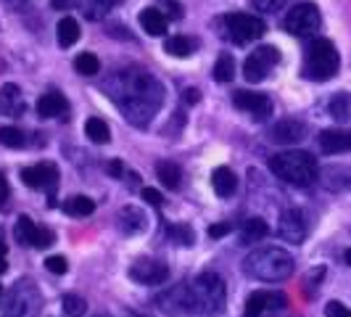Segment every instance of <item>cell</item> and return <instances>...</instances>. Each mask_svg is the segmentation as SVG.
Here are the masks:
<instances>
[{
	"label": "cell",
	"mask_w": 351,
	"mask_h": 317,
	"mask_svg": "<svg viewBox=\"0 0 351 317\" xmlns=\"http://www.w3.org/2000/svg\"><path fill=\"white\" fill-rule=\"evenodd\" d=\"M108 93L135 127H145L161 106V85L143 69L117 71V77L108 82Z\"/></svg>",
	"instance_id": "1"
},
{
	"label": "cell",
	"mask_w": 351,
	"mask_h": 317,
	"mask_svg": "<svg viewBox=\"0 0 351 317\" xmlns=\"http://www.w3.org/2000/svg\"><path fill=\"white\" fill-rule=\"evenodd\" d=\"M293 257L280 246H262L243 259V272L254 281L280 283L293 275Z\"/></svg>",
	"instance_id": "2"
},
{
	"label": "cell",
	"mask_w": 351,
	"mask_h": 317,
	"mask_svg": "<svg viewBox=\"0 0 351 317\" xmlns=\"http://www.w3.org/2000/svg\"><path fill=\"white\" fill-rule=\"evenodd\" d=\"M269 169L278 180L293 185V188H309L319 177V167H317L315 156L306 151H282V154L269 158Z\"/></svg>",
	"instance_id": "3"
},
{
	"label": "cell",
	"mask_w": 351,
	"mask_h": 317,
	"mask_svg": "<svg viewBox=\"0 0 351 317\" xmlns=\"http://www.w3.org/2000/svg\"><path fill=\"white\" fill-rule=\"evenodd\" d=\"M193 317H214L225 309V281L217 272H201L191 283Z\"/></svg>",
	"instance_id": "4"
},
{
	"label": "cell",
	"mask_w": 351,
	"mask_h": 317,
	"mask_svg": "<svg viewBox=\"0 0 351 317\" xmlns=\"http://www.w3.org/2000/svg\"><path fill=\"white\" fill-rule=\"evenodd\" d=\"M341 67V56L335 51V45L330 40L319 37L315 40L309 48H306V56H304V77L312 80V82H328L333 80L335 71Z\"/></svg>",
	"instance_id": "5"
},
{
	"label": "cell",
	"mask_w": 351,
	"mask_h": 317,
	"mask_svg": "<svg viewBox=\"0 0 351 317\" xmlns=\"http://www.w3.org/2000/svg\"><path fill=\"white\" fill-rule=\"evenodd\" d=\"M282 27H285V32L296 37H312L319 30V8L315 3H299L288 11Z\"/></svg>",
	"instance_id": "6"
},
{
	"label": "cell",
	"mask_w": 351,
	"mask_h": 317,
	"mask_svg": "<svg viewBox=\"0 0 351 317\" xmlns=\"http://www.w3.org/2000/svg\"><path fill=\"white\" fill-rule=\"evenodd\" d=\"M161 312L172 317H193V296H191V283H180L175 288L164 291L156 296Z\"/></svg>",
	"instance_id": "7"
},
{
	"label": "cell",
	"mask_w": 351,
	"mask_h": 317,
	"mask_svg": "<svg viewBox=\"0 0 351 317\" xmlns=\"http://www.w3.org/2000/svg\"><path fill=\"white\" fill-rule=\"evenodd\" d=\"M225 24H228V32L235 43H251V40H259L267 32V24L262 19L254 16V14H243V11L230 14L225 19Z\"/></svg>",
	"instance_id": "8"
},
{
	"label": "cell",
	"mask_w": 351,
	"mask_h": 317,
	"mask_svg": "<svg viewBox=\"0 0 351 317\" xmlns=\"http://www.w3.org/2000/svg\"><path fill=\"white\" fill-rule=\"evenodd\" d=\"M278 61H280V51L272 48V45H262V48L251 51V56L246 58L243 77L248 82H262L264 77L272 71V67H278Z\"/></svg>",
	"instance_id": "9"
},
{
	"label": "cell",
	"mask_w": 351,
	"mask_h": 317,
	"mask_svg": "<svg viewBox=\"0 0 351 317\" xmlns=\"http://www.w3.org/2000/svg\"><path fill=\"white\" fill-rule=\"evenodd\" d=\"M285 307V296L278 291H254L246 301V317H272L282 312Z\"/></svg>",
	"instance_id": "10"
},
{
	"label": "cell",
	"mask_w": 351,
	"mask_h": 317,
	"mask_svg": "<svg viewBox=\"0 0 351 317\" xmlns=\"http://www.w3.org/2000/svg\"><path fill=\"white\" fill-rule=\"evenodd\" d=\"M232 104L235 108H241V111H246L251 114L254 119H267V117H272V101H269V95H264V93H254V90H238L235 95H232Z\"/></svg>",
	"instance_id": "11"
},
{
	"label": "cell",
	"mask_w": 351,
	"mask_h": 317,
	"mask_svg": "<svg viewBox=\"0 0 351 317\" xmlns=\"http://www.w3.org/2000/svg\"><path fill=\"white\" fill-rule=\"evenodd\" d=\"M21 180L27 188H35V191H48L53 196L56 185H58V169L56 164H35V167H27L21 169Z\"/></svg>",
	"instance_id": "12"
},
{
	"label": "cell",
	"mask_w": 351,
	"mask_h": 317,
	"mask_svg": "<svg viewBox=\"0 0 351 317\" xmlns=\"http://www.w3.org/2000/svg\"><path fill=\"white\" fill-rule=\"evenodd\" d=\"M278 233L288 244H301L306 238V217L301 209H285L278 222Z\"/></svg>",
	"instance_id": "13"
},
{
	"label": "cell",
	"mask_w": 351,
	"mask_h": 317,
	"mask_svg": "<svg viewBox=\"0 0 351 317\" xmlns=\"http://www.w3.org/2000/svg\"><path fill=\"white\" fill-rule=\"evenodd\" d=\"M167 275H169L167 264L156 262V259H141L130 270V278L135 283H143V285H158V283L167 281Z\"/></svg>",
	"instance_id": "14"
},
{
	"label": "cell",
	"mask_w": 351,
	"mask_h": 317,
	"mask_svg": "<svg viewBox=\"0 0 351 317\" xmlns=\"http://www.w3.org/2000/svg\"><path fill=\"white\" fill-rule=\"evenodd\" d=\"M304 138H306V124L301 119H280L269 130V141L280 143V145H293V143H301Z\"/></svg>",
	"instance_id": "15"
},
{
	"label": "cell",
	"mask_w": 351,
	"mask_h": 317,
	"mask_svg": "<svg viewBox=\"0 0 351 317\" xmlns=\"http://www.w3.org/2000/svg\"><path fill=\"white\" fill-rule=\"evenodd\" d=\"M37 114L43 117V119H56V117H61V119H66V114H69V104H66V98L61 95V93H45V95H40V101H37Z\"/></svg>",
	"instance_id": "16"
},
{
	"label": "cell",
	"mask_w": 351,
	"mask_h": 317,
	"mask_svg": "<svg viewBox=\"0 0 351 317\" xmlns=\"http://www.w3.org/2000/svg\"><path fill=\"white\" fill-rule=\"evenodd\" d=\"M319 151L328 156L351 151V130H325L319 135Z\"/></svg>",
	"instance_id": "17"
},
{
	"label": "cell",
	"mask_w": 351,
	"mask_h": 317,
	"mask_svg": "<svg viewBox=\"0 0 351 317\" xmlns=\"http://www.w3.org/2000/svg\"><path fill=\"white\" fill-rule=\"evenodd\" d=\"M211 188L219 198H230V196L238 191V177L230 167H217L211 172Z\"/></svg>",
	"instance_id": "18"
},
{
	"label": "cell",
	"mask_w": 351,
	"mask_h": 317,
	"mask_svg": "<svg viewBox=\"0 0 351 317\" xmlns=\"http://www.w3.org/2000/svg\"><path fill=\"white\" fill-rule=\"evenodd\" d=\"M138 21H141V27L151 37L167 35V16H164L158 8H143L141 16H138Z\"/></svg>",
	"instance_id": "19"
},
{
	"label": "cell",
	"mask_w": 351,
	"mask_h": 317,
	"mask_svg": "<svg viewBox=\"0 0 351 317\" xmlns=\"http://www.w3.org/2000/svg\"><path fill=\"white\" fill-rule=\"evenodd\" d=\"M322 185L328 191H349L351 172L343 167H328V169H322Z\"/></svg>",
	"instance_id": "20"
},
{
	"label": "cell",
	"mask_w": 351,
	"mask_h": 317,
	"mask_svg": "<svg viewBox=\"0 0 351 317\" xmlns=\"http://www.w3.org/2000/svg\"><path fill=\"white\" fill-rule=\"evenodd\" d=\"M195 48H198V40L182 37V35L167 37V43H164V53H169V56H175V58H188V56H193Z\"/></svg>",
	"instance_id": "21"
},
{
	"label": "cell",
	"mask_w": 351,
	"mask_h": 317,
	"mask_svg": "<svg viewBox=\"0 0 351 317\" xmlns=\"http://www.w3.org/2000/svg\"><path fill=\"white\" fill-rule=\"evenodd\" d=\"M0 108L5 111V114H11V117H16V114H21L24 111V101H21V90L16 88V85H3V90H0Z\"/></svg>",
	"instance_id": "22"
},
{
	"label": "cell",
	"mask_w": 351,
	"mask_h": 317,
	"mask_svg": "<svg viewBox=\"0 0 351 317\" xmlns=\"http://www.w3.org/2000/svg\"><path fill=\"white\" fill-rule=\"evenodd\" d=\"M119 228L127 233V235H132V233H143L145 230V214L141 209H135V207H124L119 211Z\"/></svg>",
	"instance_id": "23"
},
{
	"label": "cell",
	"mask_w": 351,
	"mask_h": 317,
	"mask_svg": "<svg viewBox=\"0 0 351 317\" xmlns=\"http://www.w3.org/2000/svg\"><path fill=\"white\" fill-rule=\"evenodd\" d=\"M56 40H58L61 48H71V45L80 40V24H77V19H71V16L61 19L58 27H56Z\"/></svg>",
	"instance_id": "24"
},
{
	"label": "cell",
	"mask_w": 351,
	"mask_h": 317,
	"mask_svg": "<svg viewBox=\"0 0 351 317\" xmlns=\"http://www.w3.org/2000/svg\"><path fill=\"white\" fill-rule=\"evenodd\" d=\"M156 175H158L161 185H164L167 191H177V188H180L182 169L177 167L175 161H158V164H156Z\"/></svg>",
	"instance_id": "25"
},
{
	"label": "cell",
	"mask_w": 351,
	"mask_h": 317,
	"mask_svg": "<svg viewBox=\"0 0 351 317\" xmlns=\"http://www.w3.org/2000/svg\"><path fill=\"white\" fill-rule=\"evenodd\" d=\"M267 233H269V225L264 222L262 217H251V220L243 222V228H241V241L243 244H256V241L267 238Z\"/></svg>",
	"instance_id": "26"
},
{
	"label": "cell",
	"mask_w": 351,
	"mask_h": 317,
	"mask_svg": "<svg viewBox=\"0 0 351 317\" xmlns=\"http://www.w3.org/2000/svg\"><path fill=\"white\" fill-rule=\"evenodd\" d=\"M64 211L71 214V217H88L95 211V201L88 198V196H71L64 201Z\"/></svg>",
	"instance_id": "27"
},
{
	"label": "cell",
	"mask_w": 351,
	"mask_h": 317,
	"mask_svg": "<svg viewBox=\"0 0 351 317\" xmlns=\"http://www.w3.org/2000/svg\"><path fill=\"white\" fill-rule=\"evenodd\" d=\"M35 233H37V225L32 222V217L21 214V217L16 220V228H14L16 241L21 244V246H32V244H35Z\"/></svg>",
	"instance_id": "28"
},
{
	"label": "cell",
	"mask_w": 351,
	"mask_h": 317,
	"mask_svg": "<svg viewBox=\"0 0 351 317\" xmlns=\"http://www.w3.org/2000/svg\"><path fill=\"white\" fill-rule=\"evenodd\" d=\"M74 69H77V74H82V77H95L101 71V61H98L95 53H80L74 58Z\"/></svg>",
	"instance_id": "29"
},
{
	"label": "cell",
	"mask_w": 351,
	"mask_h": 317,
	"mask_svg": "<svg viewBox=\"0 0 351 317\" xmlns=\"http://www.w3.org/2000/svg\"><path fill=\"white\" fill-rule=\"evenodd\" d=\"M85 132H88V138L93 143L111 141V130H108V124H106L104 119H98V117H90L88 122H85Z\"/></svg>",
	"instance_id": "30"
},
{
	"label": "cell",
	"mask_w": 351,
	"mask_h": 317,
	"mask_svg": "<svg viewBox=\"0 0 351 317\" xmlns=\"http://www.w3.org/2000/svg\"><path fill=\"white\" fill-rule=\"evenodd\" d=\"M117 3H122V0H80V5H82V11H85L88 19H101Z\"/></svg>",
	"instance_id": "31"
},
{
	"label": "cell",
	"mask_w": 351,
	"mask_h": 317,
	"mask_svg": "<svg viewBox=\"0 0 351 317\" xmlns=\"http://www.w3.org/2000/svg\"><path fill=\"white\" fill-rule=\"evenodd\" d=\"M232 74H235V61H232L230 53H222V56L217 58V64H214V80H217V82H230Z\"/></svg>",
	"instance_id": "32"
},
{
	"label": "cell",
	"mask_w": 351,
	"mask_h": 317,
	"mask_svg": "<svg viewBox=\"0 0 351 317\" xmlns=\"http://www.w3.org/2000/svg\"><path fill=\"white\" fill-rule=\"evenodd\" d=\"M164 233H167V238H172L180 246H193V241H195L193 228H188V225H167Z\"/></svg>",
	"instance_id": "33"
},
{
	"label": "cell",
	"mask_w": 351,
	"mask_h": 317,
	"mask_svg": "<svg viewBox=\"0 0 351 317\" xmlns=\"http://www.w3.org/2000/svg\"><path fill=\"white\" fill-rule=\"evenodd\" d=\"M330 114H333V119H338V122H346L351 117V95L338 93L333 101H330Z\"/></svg>",
	"instance_id": "34"
},
{
	"label": "cell",
	"mask_w": 351,
	"mask_h": 317,
	"mask_svg": "<svg viewBox=\"0 0 351 317\" xmlns=\"http://www.w3.org/2000/svg\"><path fill=\"white\" fill-rule=\"evenodd\" d=\"M24 132L19 127H0V145L5 148H21L24 145Z\"/></svg>",
	"instance_id": "35"
},
{
	"label": "cell",
	"mask_w": 351,
	"mask_h": 317,
	"mask_svg": "<svg viewBox=\"0 0 351 317\" xmlns=\"http://www.w3.org/2000/svg\"><path fill=\"white\" fill-rule=\"evenodd\" d=\"M64 309H66L69 317H82L85 309H88V301L82 299V296H77V294H66L64 296Z\"/></svg>",
	"instance_id": "36"
},
{
	"label": "cell",
	"mask_w": 351,
	"mask_h": 317,
	"mask_svg": "<svg viewBox=\"0 0 351 317\" xmlns=\"http://www.w3.org/2000/svg\"><path fill=\"white\" fill-rule=\"evenodd\" d=\"M45 267H48V272H53V275H64V272L69 270V262H66L61 254H53V257L45 259Z\"/></svg>",
	"instance_id": "37"
},
{
	"label": "cell",
	"mask_w": 351,
	"mask_h": 317,
	"mask_svg": "<svg viewBox=\"0 0 351 317\" xmlns=\"http://www.w3.org/2000/svg\"><path fill=\"white\" fill-rule=\"evenodd\" d=\"M325 317H351V309L341 301H330L325 307Z\"/></svg>",
	"instance_id": "38"
},
{
	"label": "cell",
	"mask_w": 351,
	"mask_h": 317,
	"mask_svg": "<svg viewBox=\"0 0 351 317\" xmlns=\"http://www.w3.org/2000/svg\"><path fill=\"white\" fill-rule=\"evenodd\" d=\"M51 244H53V233H51V230L37 228V233H35V244H32V246H35V248H48Z\"/></svg>",
	"instance_id": "39"
},
{
	"label": "cell",
	"mask_w": 351,
	"mask_h": 317,
	"mask_svg": "<svg viewBox=\"0 0 351 317\" xmlns=\"http://www.w3.org/2000/svg\"><path fill=\"white\" fill-rule=\"evenodd\" d=\"M167 11H169V16L172 19H182V3L180 0H158Z\"/></svg>",
	"instance_id": "40"
},
{
	"label": "cell",
	"mask_w": 351,
	"mask_h": 317,
	"mask_svg": "<svg viewBox=\"0 0 351 317\" xmlns=\"http://www.w3.org/2000/svg\"><path fill=\"white\" fill-rule=\"evenodd\" d=\"M230 230H232V222H217V225L209 228V238H222V235H228Z\"/></svg>",
	"instance_id": "41"
},
{
	"label": "cell",
	"mask_w": 351,
	"mask_h": 317,
	"mask_svg": "<svg viewBox=\"0 0 351 317\" xmlns=\"http://www.w3.org/2000/svg\"><path fill=\"white\" fill-rule=\"evenodd\" d=\"M143 198H145V204H151V207H161V201H164V198H161V193H158V191H154V188H143Z\"/></svg>",
	"instance_id": "42"
},
{
	"label": "cell",
	"mask_w": 351,
	"mask_h": 317,
	"mask_svg": "<svg viewBox=\"0 0 351 317\" xmlns=\"http://www.w3.org/2000/svg\"><path fill=\"white\" fill-rule=\"evenodd\" d=\"M106 169H108V175L111 177H124V167H122V161H119V158L108 161V167H106Z\"/></svg>",
	"instance_id": "43"
},
{
	"label": "cell",
	"mask_w": 351,
	"mask_h": 317,
	"mask_svg": "<svg viewBox=\"0 0 351 317\" xmlns=\"http://www.w3.org/2000/svg\"><path fill=\"white\" fill-rule=\"evenodd\" d=\"M182 101H185V104H198V101H201V93L195 88L185 90V93H182Z\"/></svg>",
	"instance_id": "44"
},
{
	"label": "cell",
	"mask_w": 351,
	"mask_h": 317,
	"mask_svg": "<svg viewBox=\"0 0 351 317\" xmlns=\"http://www.w3.org/2000/svg\"><path fill=\"white\" fill-rule=\"evenodd\" d=\"M5 254H8V248H5L3 238H0V275H3L5 270H8V257H5Z\"/></svg>",
	"instance_id": "45"
},
{
	"label": "cell",
	"mask_w": 351,
	"mask_h": 317,
	"mask_svg": "<svg viewBox=\"0 0 351 317\" xmlns=\"http://www.w3.org/2000/svg\"><path fill=\"white\" fill-rule=\"evenodd\" d=\"M254 3H256V5L262 8V11H272L275 5H280L282 0H254Z\"/></svg>",
	"instance_id": "46"
},
{
	"label": "cell",
	"mask_w": 351,
	"mask_h": 317,
	"mask_svg": "<svg viewBox=\"0 0 351 317\" xmlns=\"http://www.w3.org/2000/svg\"><path fill=\"white\" fill-rule=\"evenodd\" d=\"M5 198H8V180L0 175V204H3Z\"/></svg>",
	"instance_id": "47"
},
{
	"label": "cell",
	"mask_w": 351,
	"mask_h": 317,
	"mask_svg": "<svg viewBox=\"0 0 351 317\" xmlns=\"http://www.w3.org/2000/svg\"><path fill=\"white\" fill-rule=\"evenodd\" d=\"M53 5H56V8H66V5H69V0H53Z\"/></svg>",
	"instance_id": "48"
},
{
	"label": "cell",
	"mask_w": 351,
	"mask_h": 317,
	"mask_svg": "<svg viewBox=\"0 0 351 317\" xmlns=\"http://www.w3.org/2000/svg\"><path fill=\"white\" fill-rule=\"evenodd\" d=\"M343 259H346V264H349V267H351V248H349V251H346V254H343Z\"/></svg>",
	"instance_id": "49"
},
{
	"label": "cell",
	"mask_w": 351,
	"mask_h": 317,
	"mask_svg": "<svg viewBox=\"0 0 351 317\" xmlns=\"http://www.w3.org/2000/svg\"><path fill=\"white\" fill-rule=\"evenodd\" d=\"M132 317H141V315H132Z\"/></svg>",
	"instance_id": "50"
},
{
	"label": "cell",
	"mask_w": 351,
	"mask_h": 317,
	"mask_svg": "<svg viewBox=\"0 0 351 317\" xmlns=\"http://www.w3.org/2000/svg\"><path fill=\"white\" fill-rule=\"evenodd\" d=\"M98 317H106V315H98Z\"/></svg>",
	"instance_id": "51"
},
{
	"label": "cell",
	"mask_w": 351,
	"mask_h": 317,
	"mask_svg": "<svg viewBox=\"0 0 351 317\" xmlns=\"http://www.w3.org/2000/svg\"><path fill=\"white\" fill-rule=\"evenodd\" d=\"M0 291H3V288H0Z\"/></svg>",
	"instance_id": "52"
}]
</instances>
